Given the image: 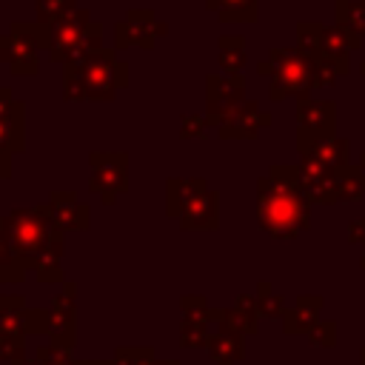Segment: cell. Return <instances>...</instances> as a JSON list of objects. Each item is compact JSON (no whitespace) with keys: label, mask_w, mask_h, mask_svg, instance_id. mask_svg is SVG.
Here are the masks:
<instances>
[{"label":"cell","mask_w":365,"mask_h":365,"mask_svg":"<svg viewBox=\"0 0 365 365\" xmlns=\"http://www.w3.org/2000/svg\"><path fill=\"white\" fill-rule=\"evenodd\" d=\"M348 71L351 63H336L317 51H305L299 46H277L268 51L265 60L257 63V74L268 77V97L271 100L294 97L297 103L311 100V91L334 86Z\"/></svg>","instance_id":"1"},{"label":"cell","mask_w":365,"mask_h":365,"mask_svg":"<svg viewBox=\"0 0 365 365\" xmlns=\"http://www.w3.org/2000/svg\"><path fill=\"white\" fill-rule=\"evenodd\" d=\"M6 234L9 242L23 262L26 271H34L37 282L51 285L63 282V248L66 234L51 222L46 214V205H29V208H11L6 217Z\"/></svg>","instance_id":"2"},{"label":"cell","mask_w":365,"mask_h":365,"mask_svg":"<svg viewBox=\"0 0 365 365\" xmlns=\"http://www.w3.org/2000/svg\"><path fill=\"white\" fill-rule=\"evenodd\" d=\"M257 225L274 240H294L311 228V202L299 191L297 163H274L257 180Z\"/></svg>","instance_id":"3"},{"label":"cell","mask_w":365,"mask_h":365,"mask_svg":"<svg viewBox=\"0 0 365 365\" xmlns=\"http://www.w3.org/2000/svg\"><path fill=\"white\" fill-rule=\"evenodd\" d=\"M128 86V63L117 48H97L83 60L63 66V97L77 100H114Z\"/></svg>","instance_id":"4"},{"label":"cell","mask_w":365,"mask_h":365,"mask_svg":"<svg viewBox=\"0 0 365 365\" xmlns=\"http://www.w3.org/2000/svg\"><path fill=\"white\" fill-rule=\"evenodd\" d=\"M299 191L311 205H334V202H359L365 200V182L356 165L328 168L311 160L297 163Z\"/></svg>","instance_id":"5"},{"label":"cell","mask_w":365,"mask_h":365,"mask_svg":"<svg viewBox=\"0 0 365 365\" xmlns=\"http://www.w3.org/2000/svg\"><path fill=\"white\" fill-rule=\"evenodd\" d=\"M46 51V26L37 20H14L0 34V63L14 77H34L40 71V54Z\"/></svg>","instance_id":"6"},{"label":"cell","mask_w":365,"mask_h":365,"mask_svg":"<svg viewBox=\"0 0 365 365\" xmlns=\"http://www.w3.org/2000/svg\"><path fill=\"white\" fill-rule=\"evenodd\" d=\"M297 46L305 51H317L328 60L348 63L351 51L362 48V37L342 31L339 26H325L319 20H299L297 23Z\"/></svg>","instance_id":"7"},{"label":"cell","mask_w":365,"mask_h":365,"mask_svg":"<svg viewBox=\"0 0 365 365\" xmlns=\"http://www.w3.org/2000/svg\"><path fill=\"white\" fill-rule=\"evenodd\" d=\"M88 191L100 194L103 205H114L117 194L128 191V154L125 151H91L88 154Z\"/></svg>","instance_id":"8"},{"label":"cell","mask_w":365,"mask_h":365,"mask_svg":"<svg viewBox=\"0 0 365 365\" xmlns=\"http://www.w3.org/2000/svg\"><path fill=\"white\" fill-rule=\"evenodd\" d=\"M165 34H168V23L157 20L151 9H128V14L120 23H114V48L123 51V48L140 46L151 51L157 37H165Z\"/></svg>","instance_id":"9"},{"label":"cell","mask_w":365,"mask_h":365,"mask_svg":"<svg viewBox=\"0 0 365 365\" xmlns=\"http://www.w3.org/2000/svg\"><path fill=\"white\" fill-rule=\"evenodd\" d=\"M46 336L48 342L74 351L77 345V285L66 282V288L46 308Z\"/></svg>","instance_id":"10"},{"label":"cell","mask_w":365,"mask_h":365,"mask_svg":"<svg viewBox=\"0 0 365 365\" xmlns=\"http://www.w3.org/2000/svg\"><path fill=\"white\" fill-rule=\"evenodd\" d=\"M88 26H91V11L88 9H74L63 20L46 26V57L66 66Z\"/></svg>","instance_id":"11"},{"label":"cell","mask_w":365,"mask_h":365,"mask_svg":"<svg viewBox=\"0 0 365 365\" xmlns=\"http://www.w3.org/2000/svg\"><path fill=\"white\" fill-rule=\"evenodd\" d=\"M245 100V77L242 74H208L205 77V120L217 128L240 103Z\"/></svg>","instance_id":"12"},{"label":"cell","mask_w":365,"mask_h":365,"mask_svg":"<svg viewBox=\"0 0 365 365\" xmlns=\"http://www.w3.org/2000/svg\"><path fill=\"white\" fill-rule=\"evenodd\" d=\"M0 334L14 339L46 334V308H29L20 294H0Z\"/></svg>","instance_id":"13"},{"label":"cell","mask_w":365,"mask_h":365,"mask_svg":"<svg viewBox=\"0 0 365 365\" xmlns=\"http://www.w3.org/2000/svg\"><path fill=\"white\" fill-rule=\"evenodd\" d=\"M336 137V103L334 100H299L297 103V140H331Z\"/></svg>","instance_id":"14"},{"label":"cell","mask_w":365,"mask_h":365,"mask_svg":"<svg viewBox=\"0 0 365 365\" xmlns=\"http://www.w3.org/2000/svg\"><path fill=\"white\" fill-rule=\"evenodd\" d=\"M271 125V114L259 108L257 100H242L225 120L217 123V137L220 140H257L262 128Z\"/></svg>","instance_id":"15"},{"label":"cell","mask_w":365,"mask_h":365,"mask_svg":"<svg viewBox=\"0 0 365 365\" xmlns=\"http://www.w3.org/2000/svg\"><path fill=\"white\" fill-rule=\"evenodd\" d=\"M0 148L14 154L26 151V103L17 100L9 86H0Z\"/></svg>","instance_id":"16"},{"label":"cell","mask_w":365,"mask_h":365,"mask_svg":"<svg viewBox=\"0 0 365 365\" xmlns=\"http://www.w3.org/2000/svg\"><path fill=\"white\" fill-rule=\"evenodd\" d=\"M43 205H46V214L51 217V222L63 234H68V231H88V225H91L88 205L80 202L74 191H51Z\"/></svg>","instance_id":"17"},{"label":"cell","mask_w":365,"mask_h":365,"mask_svg":"<svg viewBox=\"0 0 365 365\" xmlns=\"http://www.w3.org/2000/svg\"><path fill=\"white\" fill-rule=\"evenodd\" d=\"M205 354L214 365H237V362L245 359V336L240 331H234L231 325H225L220 319V311H217V325L211 331Z\"/></svg>","instance_id":"18"},{"label":"cell","mask_w":365,"mask_h":365,"mask_svg":"<svg viewBox=\"0 0 365 365\" xmlns=\"http://www.w3.org/2000/svg\"><path fill=\"white\" fill-rule=\"evenodd\" d=\"M180 228L182 231H217L220 228V194L205 188L200 191L185 211L180 214Z\"/></svg>","instance_id":"19"},{"label":"cell","mask_w":365,"mask_h":365,"mask_svg":"<svg viewBox=\"0 0 365 365\" xmlns=\"http://www.w3.org/2000/svg\"><path fill=\"white\" fill-rule=\"evenodd\" d=\"M322 308H325V297H319V294H299L297 302L282 317V334H288V336H308L319 325Z\"/></svg>","instance_id":"20"},{"label":"cell","mask_w":365,"mask_h":365,"mask_svg":"<svg viewBox=\"0 0 365 365\" xmlns=\"http://www.w3.org/2000/svg\"><path fill=\"white\" fill-rule=\"evenodd\" d=\"M299 160H311L328 168H342L351 165V143L345 137H331V140H297Z\"/></svg>","instance_id":"21"},{"label":"cell","mask_w":365,"mask_h":365,"mask_svg":"<svg viewBox=\"0 0 365 365\" xmlns=\"http://www.w3.org/2000/svg\"><path fill=\"white\" fill-rule=\"evenodd\" d=\"M208 182L202 177H168L165 180V214L180 220V214L185 211V205L200 194L205 191Z\"/></svg>","instance_id":"22"},{"label":"cell","mask_w":365,"mask_h":365,"mask_svg":"<svg viewBox=\"0 0 365 365\" xmlns=\"http://www.w3.org/2000/svg\"><path fill=\"white\" fill-rule=\"evenodd\" d=\"M220 319L240 331L242 336H254L259 331V311H257V297L251 294H237L234 308H220Z\"/></svg>","instance_id":"23"},{"label":"cell","mask_w":365,"mask_h":365,"mask_svg":"<svg viewBox=\"0 0 365 365\" xmlns=\"http://www.w3.org/2000/svg\"><path fill=\"white\" fill-rule=\"evenodd\" d=\"M211 11H217L220 23H257L259 0H205Z\"/></svg>","instance_id":"24"},{"label":"cell","mask_w":365,"mask_h":365,"mask_svg":"<svg viewBox=\"0 0 365 365\" xmlns=\"http://www.w3.org/2000/svg\"><path fill=\"white\" fill-rule=\"evenodd\" d=\"M180 325L214 328L217 325V308H211L202 294H185V297H180Z\"/></svg>","instance_id":"25"},{"label":"cell","mask_w":365,"mask_h":365,"mask_svg":"<svg viewBox=\"0 0 365 365\" xmlns=\"http://www.w3.org/2000/svg\"><path fill=\"white\" fill-rule=\"evenodd\" d=\"M217 60H220L222 74H242V66L248 60L245 37L242 34H222L217 40Z\"/></svg>","instance_id":"26"},{"label":"cell","mask_w":365,"mask_h":365,"mask_svg":"<svg viewBox=\"0 0 365 365\" xmlns=\"http://www.w3.org/2000/svg\"><path fill=\"white\" fill-rule=\"evenodd\" d=\"M334 26L365 40V3L362 0H334Z\"/></svg>","instance_id":"27"},{"label":"cell","mask_w":365,"mask_h":365,"mask_svg":"<svg viewBox=\"0 0 365 365\" xmlns=\"http://www.w3.org/2000/svg\"><path fill=\"white\" fill-rule=\"evenodd\" d=\"M26 274L29 271L17 259V254H14L11 242H9V234H6V222L0 217V282H23Z\"/></svg>","instance_id":"28"},{"label":"cell","mask_w":365,"mask_h":365,"mask_svg":"<svg viewBox=\"0 0 365 365\" xmlns=\"http://www.w3.org/2000/svg\"><path fill=\"white\" fill-rule=\"evenodd\" d=\"M257 311H259V319H282L285 317V297L277 294L271 288V282H257Z\"/></svg>","instance_id":"29"},{"label":"cell","mask_w":365,"mask_h":365,"mask_svg":"<svg viewBox=\"0 0 365 365\" xmlns=\"http://www.w3.org/2000/svg\"><path fill=\"white\" fill-rule=\"evenodd\" d=\"M77 6V0H34V11H37V23L40 26H51L57 20H63L66 14H71Z\"/></svg>","instance_id":"30"},{"label":"cell","mask_w":365,"mask_h":365,"mask_svg":"<svg viewBox=\"0 0 365 365\" xmlns=\"http://www.w3.org/2000/svg\"><path fill=\"white\" fill-rule=\"evenodd\" d=\"M34 354L43 359V365H86V362L77 359L71 351H66V348H60V345H54V342H43Z\"/></svg>","instance_id":"31"},{"label":"cell","mask_w":365,"mask_h":365,"mask_svg":"<svg viewBox=\"0 0 365 365\" xmlns=\"http://www.w3.org/2000/svg\"><path fill=\"white\" fill-rule=\"evenodd\" d=\"M208 134V120L200 114H182L180 117V137L182 140H202Z\"/></svg>","instance_id":"32"},{"label":"cell","mask_w":365,"mask_h":365,"mask_svg":"<svg viewBox=\"0 0 365 365\" xmlns=\"http://www.w3.org/2000/svg\"><path fill=\"white\" fill-rule=\"evenodd\" d=\"M308 342L317 348H334L336 345V322L334 319H319V325L308 334Z\"/></svg>","instance_id":"33"},{"label":"cell","mask_w":365,"mask_h":365,"mask_svg":"<svg viewBox=\"0 0 365 365\" xmlns=\"http://www.w3.org/2000/svg\"><path fill=\"white\" fill-rule=\"evenodd\" d=\"M348 242L351 245H365V217L348 222Z\"/></svg>","instance_id":"34"},{"label":"cell","mask_w":365,"mask_h":365,"mask_svg":"<svg viewBox=\"0 0 365 365\" xmlns=\"http://www.w3.org/2000/svg\"><path fill=\"white\" fill-rule=\"evenodd\" d=\"M11 365H43V359L34 354V356H23V359H17V362H11Z\"/></svg>","instance_id":"35"},{"label":"cell","mask_w":365,"mask_h":365,"mask_svg":"<svg viewBox=\"0 0 365 365\" xmlns=\"http://www.w3.org/2000/svg\"><path fill=\"white\" fill-rule=\"evenodd\" d=\"M356 168H359V177H362V182H365V154L359 157V163H356Z\"/></svg>","instance_id":"36"},{"label":"cell","mask_w":365,"mask_h":365,"mask_svg":"<svg viewBox=\"0 0 365 365\" xmlns=\"http://www.w3.org/2000/svg\"><path fill=\"white\" fill-rule=\"evenodd\" d=\"M154 365H180L177 359H154Z\"/></svg>","instance_id":"37"},{"label":"cell","mask_w":365,"mask_h":365,"mask_svg":"<svg viewBox=\"0 0 365 365\" xmlns=\"http://www.w3.org/2000/svg\"><path fill=\"white\" fill-rule=\"evenodd\" d=\"M359 268L365 271V248H362V257H359Z\"/></svg>","instance_id":"38"},{"label":"cell","mask_w":365,"mask_h":365,"mask_svg":"<svg viewBox=\"0 0 365 365\" xmlns=\"http://www.w3.org/2000/svg\"><path fill=\"white\" fill-rule=\"evenodd\" d=\"M359 365H365V348L359 351Z\"/></svg>","instance_id":"39"},{"label":"cell","mask_w":365,"mask_h":365,"mask_svg":"<svg viewBox=\"0 0 365 365\" xmlns=\"http://www.w3.org/2000/svg\"><path fill=\"white\" fill-rule=\"evenodd\" d=\"M359 71H362V74H365V63H362V66H359Z\"/></svg>","instance_id":"40"},{"label":"cell","mask_w":365,"mask_h":365,"mask_svg":"<svg viewBox=\"0 0 365 365\" xmlns=\"http://www.w3.org/2000/svg\"><path fill=\"white\" fill-rule=\"evenodd\" d=\"M362 3H365V0H362Z\"/></svg>","instance_id":"41"}]
</instances>
